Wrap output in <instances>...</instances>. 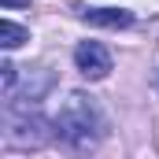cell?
I'll return each instance as SVG.
<instances>
[{
  "instance_id": "cell-1",
  "label": "cell",
  "mask_w": 159,
  "mask_h": 159,
  "mask_svg": "<svg viewBox=\"0 0 159 159\" xmlns=\"http://www.w3.org/2000/svg\"><path fill=\"white\" fill-rule=\"evenodd\" d=\"M56 129L63 141H70L74 148H93L100 137H104V115L96 107V100L81 89H70L63 100H59V111H56Z\"/></svg>"
},
{
  "instance_id": "cell-2",
  "label": "cell",
  "mask_w": 159,
  "mask_h": 159,
  "mask_svg": "<svg viewBox=\"0 0 159 159\" xmlns=\"http://www.w3.org/2000/svg\"><path fill=\"white\" fill-rule=\"evenodd\" d=\"M7 144H15V148H41V144H48V129H44L37 111H22V115L7 111Z\"/></svg>"
},
{
  "instance_id": "cell-3",
  "label": "cell",
  "mask_w": 159,
  "mask_h": 159,
  "mask_svg": "<svg viewBox=\"0 0 159 159\" xmlns=\"http://www.w3.org/2000/svg\"><path fill=\"white\" fill-rule=\"evenodd\" d=\"M74 67L81 70V78L104 81L111 74V52H107L100 41H81L78 48H74Z\"/></svg>"
},
{
  "instance_id": "cell-4",
  "label": "cell",
  "mask_w": 159,
  "mask_h": 159,
  "mask_svg": "<svg viewBox=\"0 0 159 159\" xmlns=\"http://www.w3.org/2000/svg\"><path fill=\"white\" fill-rule=\"evenodd\" d=\"M85 22L104 26V30H126V26H133V11L129 7H89Z\"/></svg>"
},
{
  "instance_id": "cell-5",
  "label": "cell",
  "mask_w": 159,
  "mask_h": 159,
  "mask_svg": "<svg viewBox=\"0 0 159 159\" xmlns=\"http://www.w3.org/2000/svg\"><path fill=\"white\" fill-rule=\"evenodd\" d=\"M30 41V30L26 26H19V22H11V19H4L0 22V48H19V44H26Z\"/></svg>"
},
{
  "instance_id": "cell-6",
  "label": "cell",
  "mask_w": 159,
  "mask_h": 159,
  "mask_svg": "<svg viewBox=\"0 0 159 159\" xmlns=\"http://www.w3.org/2000/svg\"><path fill=\"white\" fill-rule=\"evenodd\" d=\"M4 7H30V0H0Z\"/></svg>"
},
{
  "instance_id": "cell-7",
  "label": "cell",
  "mask_w": 159,
  "mask_h": 159,
  "mask_svg": "<svg viewBox=\"0 0 159 159\" xmlns=\"http://www.w3.org/2000/svg\"><path fill=\"white\" fill-rule=\"evenodd\" d=\"M156 81H159V70H156Z\"/></svg>"
}]
</instances>
